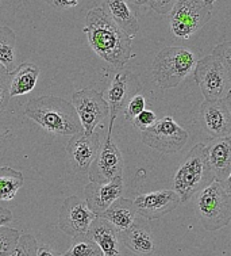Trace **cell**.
<instances>
[{
  "label": "cell",
  "mask_w": 231,
  "mask_h": 256,
  "mask_svg": "<svg viewBox=\"0 0 231 256\" xmlns=\"http://www.w3.org/2000/svg\"><path fill=\"white\" fill-rule=\"evenodd\" d=\"M83 32L92 50L115 70H122L133 58V38L112 20L103 7L88 11Z\"/></svg>",
  "instance_id": "1"
},
{
  "label": "cell",
  "mask_w": 231,
  "mask_h": 256,
  "mask_svg": "<svg viewBox=\"0 0 231 256\" xmlns=\"http://www.w3.org/2000/svg\"><path fill=\"white\" fill-rule=\"evenodd\" d=\"M24 116L51 134L73 137L83 133V126L73 104L58 96L47 95L28 100Z\"/></svg>",
  "instance_id": "2"
},
{
  "label": "cell",
  "mask_w": 231,
  "mask_h": 256,
  "mask_svg": "<svg viewBox=\"0 0 231 256\" xmlns=\"http://www.w3.org/2000/svg\"><path fill=\"white\" fill-rule=\"evenodd\" d=\"M198 61L196 53L188 48H164L153 61V78L161 88H175L194 72Z\"/></svg>",
  "instance_id": "3"
},
{
  "label": "cell",
  "mask_w": 231,
  "mask_h": 256,
  "mask_svg": "<svg viewBox=\"0 0 231 256\" xmlns=\"http://www.w3.org/2000/svg\"><path fill=\"white\" fill-rule=\"evenodd\" d=\"M175 191L180 196L181 204L188 202L194 194L202 191L215 180L210 170L206 154V145L199 142L187 156L175 175Z\"/></svg>",
  "instance_id": "4"
},
{
  "label": "cell",
  "mask_w": 231,
  "mask_h": 256,
  "mask_svg": "<svg viewBox=\"0 0 231 256\" xmlns=\"http://www.w3.org/2000/svg\"><path fill=\"white\" fill-rule=\"evenodd\" d=\"M195 209L203 228L210 232L219 230L231 222V196L218 180L199 191Z\"/></svg>",
  "instance_id": "5"
},
{
  "label": "cell",
  "mask_w": 231,
  "mask_h": 256,
  "mask_svg": "<svg viewBox=\"0 0 231 256\" xmlns=\"http://www.w3.org/2000/svg\"><path fill=\"white\" fill-rule=\"evenodd\" d=\"M211 19V7L204 0H177L169 12L173 36L187 40L200 32Z\"/></svg>",
  "instance_id": "6"
},
{
  "label": "cell",
  "mask_w": 231,
  "mask_h": 256,
  "mask_svg": "<svg viewBox=\"0 0 231 256\" xmlns=\"http://www.w3.org/2000/svg\"><path fill=\"white\" fill-rule=\"evenodd\" d=\"M194 78L203 94L204 100H222L230 92V80L226 70L214 54L203 57L195 66Z\"/></svg>",
  "instance_id": "7"
},
{
  "label": "cell",
  "mask_w": 231,
  "mask_h": 256,
  "mask_svg": "<svg viewBox=\"0 0 231 256\" xmlns=\"http://www.w3.org/2000/svg\"><path fill=\"white\" fill-rule=\"evenodd\" d=\"M141 140L145 145L162 154H176L184 148L188 142V132L183 129L177 122L167 116L157 120L149 129L141 133Z\"/></svg>",
  "instance_id": "8"
},
{
  "label": "cell",
  "mask_w": 231,
  "mask_h": 256,
  "mask_svg": "<svg viewBox=\"0 0 231 256\" xmlns=\"http://www.w3.org/2000/svg\"><path fill=\"white\" fill-rule=\"evenodd\" d=\"M72 104L79 116L83 133L87 136L93 134L97 126L110 116V108L104 95L92 88H84L74 92Z\"/></svg>",
  "instance_id": "9"
},
{
  "label": "cell",
  "mask_w": 231,
  "mask_h": 256,
  "mask_svg": "<svg viewBox=\"0 0 231 256\" xmlns=\"http://www.w3.org/2000/svg\"><path fill=\"white\" fill-rule=\"evenodd\" d=\"M96 218L87 202L80 196H68L61 206L58 216V228L70 238H77L88 234V230Z\"/></svg>",
  "instance_id": "10"
},
{
  "label": "cell",
  "mask_w": 231,
  "mask_h": 256,
  "mask_svg": "<svg viewBox=\"0 0 231 256\" xmlns=\"http://www.w3.org/2000/svg\"><path fill=\"white\" fill-rule=\"evenodd\" d=\"M112 130L108 129L106 141L99 150L95 162L88 170V178L91 182L108 183L123 172V158L119 148L112 141Z\"/></svg>",
  "instance_id": "11"
},
{
  "label": "cell",
  "mask_w": 231,
  "mask_h": 256,
  "mask_svg": "<svg viewBox=\"0 0 231 256\" xmlns=\"http://www.w3.org/2000/svg\"><path fill=\"white\" fill-rule=\"evenodd\" d=\"M181 204L175 190H160L138 196L134 200L135 209L142 218L160 220L169 214Z\"/></svg>",
  "instance_id": "12"
},
{
  "label": "cell",
  "mask_w": 231,
  "mask_h": 256,
  "mask_svg": "<svg viewBox=\"0 0 231 256\" xmlns=\"http://www.w3.org/2000/svg\"><path fill=\"white\" fill-rule=\"evenodd\" d=\"M123 194V179L116 176L108 183L89 182L84 188V196L88 208L96 217L106 212L116 200L122 198Z\"/></svg>",
  "instance_id": "13"
},
{
  "label": "cell",
  "mask_w": 231,
  "mask_h": 256,
  "mask_svg": "<svg viewBox=\"0 0 231 256\" xmlns=\"http://www.w3.org/2000/svg\"><path fill=\"white\" fill-rule=\"evenodd\" d=\"M200 118L204 129L213 138L231 136V112L225 99L204 100L200 106Z\"/></svg>",
  "instance_id": "14"
},
{
  "label": "cell",
  "mask_w": 231,
  "mask_h": 256,
  "mask_svg": "<svg viewBox=\"0 0 231 256\" xmlns=\"http://www.w3.org/2000/svg\"><path fill=\"white\" fill-rule=\"evenodd\" d=\"M100 138L97 134L87 136L84 133L73 136L66 145V152L72 158L76 168L88 171L100 150Z\"/></svg>",
  "instance_id": "15"
},
{
  "label": "cell",
  "mask_w": 231,
  "mask_h": 256,
  "mask_svg": "<svg viewBox=\"0 0 231 256\" xmlns=\"http://www.w3.org/2000/svg\"><path fill=\"white\" fill-rule=\"evenodd\" d=\"M206 154L215 180L226 182L231 175V137L214 138L206 145Z\"/></svg>",
  "instance_id": "16"
},
{
  "label": "cell",
  "mask_w": 231,
  "mask_h": 256,
  "mask_svg": "<svg viewBox=\"0 0 231 256\" xmlns=\"http://www.w3.org/2000/svg\"><path fill=\"white\" fill-rule=\"evenodd\" d=\"M88 236L102 250L103 256H120L119 232L102 217H96L88 230Z\"/></svg>",
  "instance_id": "17"
},
{
  "label": "cell",
  "mask_w": 231,
  "mask_h": 256,
  "mask_svg": "<svg viewBox=\"0 0 231 256\" xmlns=\"http://www.w3.org/2000/svg\"><path fill=\"white\" fill-rule=\"evenodd\" d=\"M103 8L130 38L138 34V18L127 0H103Z\"/></svg>",
  "instance_id": "18"
},
{
  "label": "cell",
  "mask_w": 231,
  "mask_h": 256,
  "mask_svg": "<svg viewBox=\"0 0 231 256\" xmlns=\"http://www.w3.org/2000/svg\"><path fill=\"white\" fill-rule=\"evenodd\" d=\"M129 74L127 72H118L112 80L110 88L107 90L104 99L110 108V125L108 129L114 128L116 116L127 104V95H129Z\"/></svg>",
  "instance_id": "19"
},
{
  "label": "cell",
  "mask_w": 231,
  "mask_h": 256,
  "mask_svg": "<svg viewBox=\"0 0 231 256\" xmlns=\"http://www.w3.org/2000/svg\"><path fill=\"white\" fill-rule=\"evenodd\" d=\"M119 236L126 247L138 255H150L156 250L150 229L144 224H133L129 229L120 232Z\"/></svg>",
  "instance_id": "20"
},
{
  "label": "cell",
  "mask_w": 231,
  "mask_h": 256,
  "mask_svg": "<svg viewBox=\"0 0 231 256\" xmlns=\"http://www.w3.org/2000/svg\"><path fill=\"white\" fill-rule=\"evenodd\" d=\"M137 214L138 213L135 209L134 200H127V198H119L100 217L107 220L108 222H111L120 233L129 229L134 224Z\"/></svg>",
  "instance_id": "21"
},
{
  "label": "cell",
  "mask_w": 231,
  "mask_h": 256,
  "mask_svg": "<svg viewBox=\"0 0 231 256\" xmlns=\"http://www.w3.org/2000/svg\"><path fill=\"white\" fill-rule=\"evenodd\" d=\"M39 78V68L32 62H24L11 74L9 96H20L31 92L37 86Z\"/></svg>",
  "instance_id": "22"
},
{
  "label": "cell",
  "mask_w": 231,
  "mask_h": 256,
  "mask_svg": "<svg viewBox=\"0 0 231 256\" xmlns=\"http://www.w3.org/2000/svg\"><path fill=\"white\" fill-rule=\"evenodd\" d=\"M24 184L23 174L11 167H0V200H12Z\"/></svg>",
  "instance_id": "23"
},
{
  "label": "cell",
  "mask_w": 231,
  "mask_h": 256,
  "mask_svg": "<svg viewBox=\"0 0 231 256\" xmlns=\"http://www.w3.org/2000/svg\"><path fill=\"white\" fill-rule=\"evenodd\" d=\"M16 36L12 28L0 26V64L8 72H14L16 61Z\"/></svg>",
  "instance_id": "24"
},
{
  "label": "cell",
  "mask_w": 231,
  "mask_h": 256,
  "mask_svg": "<svg viewBox=\"0 0 231 256\" xmlns=\"http://www.w3.org/2000/svg\"><path fill=\"white\" fill-rule=\"evenodd\" d=\"M61 256H103L102 250L88 234L74 238L72 246Z\"/></svg>",
  "instance_id": "25"
},
{
  "label": "cell",
  "mask_w": 231,
  "mask_h": 256,
  "mask_svg": "<svg viewBox=\"0 0 231 256\" xmlns=\"http://www.w3.org/2000/svg\"><path fill=\"white\" fill-rule=\"evenodd\" d=\"M20 232L7 225L0 226V256H9L18 246Z\"/></svg>",
  "instance_id": "26"
},
{
  "label": "cell",
  "mask_w": 231,
  "mask_h": 256,
  "mask_svg": "<svg viewBox=\"0 0 231 256\" xmlns=\"http://www.w3.org/2000/svg\"><path fill=\"white\" fill-rule=\"evenodd\" d=\"M38 242L35 238L30 233H24L19 238V242L15 251L9 256H37Z\"/></svg>",
  "instance_id": "27"
},
{
  "label": "cell",
  "mask_w": 231,
  "mask_h": 256,
  "mask_svg": "<svg viewBox=\"0 0 231 256\" xmlns=\"http://www.w3.org/2000/svg\"><path fill=\"white\" fill-rule=\"evenodd\" d=\"M213 54L221 61V64H222L225 70H226L231 84V42L226 41L217 45V46L214 48Z\"/></svg>",
  "instance_id": "28"
},
{
  "label": "cell",
  "mask_w": 231,
  "mask_h": 256,
  "mask_svg": "<svg viewBox=\"0 0 231 256\" xmlns=\"http://www.w3.org/2000/svg\"><path fill=\"white\" fill-rule=\"evenodd\" d=\"M9 86H11V72H8L0 64V112H4L8 100L11 99Z\"/></svg>",
  "instance_id": "29"
},
{
  "label": "cell",
  "mask_w": 231,
  "mask_h": 256,
  "mask_svg": "<svg viewBox=\"0 0 231 256\" xmlns=\"http://www.w3.org/2000/svg\"><path fill=\"white\" fill-rule=\"evenodd\" d=\"M145 110H146V99H145V96H142L141 94H137L134 96H131L129 102H127V104H126V120L133 122V120L137 118V116H138L142 112H145Z\"/></svg>",
  "instance_id": "30"
},
{
  "label": "cell",
  "mask_w": 231,
  "mask_h": 256,
  "mask_svg": "<svg viewBox=\"0 0 231 256\" xmlns=\"http://www.w3.org/2000/svg\"><path fill=\"white\" fill-rule=\"evenodd\" d=\"M156 122H157V116H156V114H154L152 110H145V112H141L137 118L133 120L134 126H137L141 132L149 129V128L154 125Z\"/></svg>",
  "instance_id": "31"
},
{
  "label": "cell",
  "mask_w": 231,
  "mask_h": 256,
  "mask_svg": "<svg viewBox=\"0 0 231 256\" xmlns=\"http://www.w3.org/2000/svg\"><path fill=\"white\" fill-rule=\"evenodd\" d=\"M177 0H149V7L160 15H167L171 12Z\"/></svg>",
  "instance_id": "32"
},
{
  "label": "cell",
  "mask_w": 231,
  "mask_h": 256,
  "mask_svg": "<svg viewBox=\"0 0 231 256\" xmlns=\"http://www.w3.org/2000/svg\"><path fill=\"white\" fill-rule=\"evenodd\" d=\"M47 4L54 7V8H60V10H66V8H72V7H76L79 4L80 0H45Z\"/></svg>",
  "instance_id": "33"
},
{
  "label": "cell",
  "mask_w": 231,
  "mask_h": 256,
  "mask_svg": "<svg viewBox=\"0 0 231 256\" xmlns=\"http://www.w3.org/2000/svg\"><path fill=\"white\" fill-rule=\"evenodd\" d=\"M11 221H12V213H11V210L0 206V226H4V225L11 222Z\"/></svg>",
  "instance_id": "34"
},
{
  "label": "cell",
  "mask_w": 231,
  "mask_h": 256,
  "mask_svg": "<svg viewBox=\"0 0 231 256\" xmlns=\"http://www.w3.org/2000/svg\"><path fill=\"white\" fill-rule=\"evenodd\" d=\"M37 256H61L57 255L49 246H39L37 251Z\"/></svg>",
  "instance_id": "35"
},
{
  "label": "cell",
  "mask_w": 231,
  "mask_h": 256,
  "mask_svg": "<svg viewBox=\"0 0 231 256\" xmlns=\"http://www.w3.org/2000/svg\"><path fill=\"white\" fill-rule=\"evenodd\" d=\"M225 100H226L227 106H229V108H230V112H231V91L227 94V96L225 98ZM223 186H225V188L227 190V192H229V194L231 196V175H230V178L227 179L226 182L223 183Z\"/></svg>",
  "instance_id": "36"
},
{
  "label": "cell",
  "mask_w": 231,
  "mask_h": 256,
  "mask_svg": "<svg viewBox=\"0 0 231 256\" xmlns=\"http://www.w3.org/2000/svg\"><path fill=\"white\" fill-rule=\"evenodd\" d=\"M131 6H137V7H141V6H149V0H127Z\"/></svg>",
  "instance_id": "37"
},
{
  "label": "cell",
  "mask_w": 231,
  "mask_h": 256,
  "mask_svg": "<svg viewBox=\"0 0 231 256\" xmlns=\"http://www.w3.org/2000/svg\"><path fill=\"white\" fill-rule=\"evenodd\" d=\"M8 133L9 132L7 130V129H4L3 126H0V138H1V137H4V136H7Z\"/></svg>",
  "instance_id": "38"
},
{
  "label": "cell",
  "mask_w": 231,
  "mask_h": 256,
  "mask_svg": "<svg viewBox=\"0 0 231 256\" xmlns=\"http://www.w3.org/2000/svg\"><path fill=\"white\" fill-rule=\"evenodd\" d=\"M204 2H206V3H207L210 7H213V4L215 3V2H217V0H204Z\"/></svg>",
  "instance_id": "39"
}]
</instances>
